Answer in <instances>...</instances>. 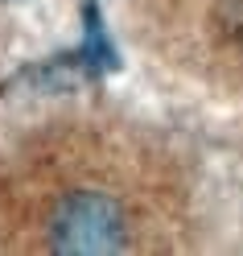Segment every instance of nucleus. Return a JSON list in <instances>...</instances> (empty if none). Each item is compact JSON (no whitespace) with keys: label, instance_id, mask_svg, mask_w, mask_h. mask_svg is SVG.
Listing matches in <instances>:
<instances>
[{"label":"nucleus","instance_id":"1","mask_svg":"<svg viewBox=\"0 0 243 256\" xmlns=\"http://www.w3.org/2000/svg\"><path fill=\"white\" fill-rule=\"evenodd\" d=\"M50 252L58 256H111L128 248V219L107 190H70L50 215Z\"/></svg>","mask_w":243,"mask_h":256},{"label":"nucleus","instance_id":"2","mask_svg":"<svg viewBox=\"0 0 243 256\" xmlns=\"http://www.w3.org/2000/svg\"><path fill=\"white\" fill-rule=\"evenodd\" d=\"M62 70H83V74H111L120 66V54H116V46H111L107 38V29H103V12L95 0H87L83 4V42H78V50L66 54V58H54Z\"/></svg>","mask_w":243,"mask_h":256},{"label":"nucleus","instance_id":"3","mask_svg":"<svg viewBox=\"0 0 243 256\" xmlns=\"http://www.w3.org/2000/svg\"><path fill=\"white\" fill-rule=\"evenodd\" d=\"M235 4H239V8H243V0H235ZM235 34H239V38H243V12H235Z\"/></svg>","mask_w":243,"mask_h":256}]
</instances>
